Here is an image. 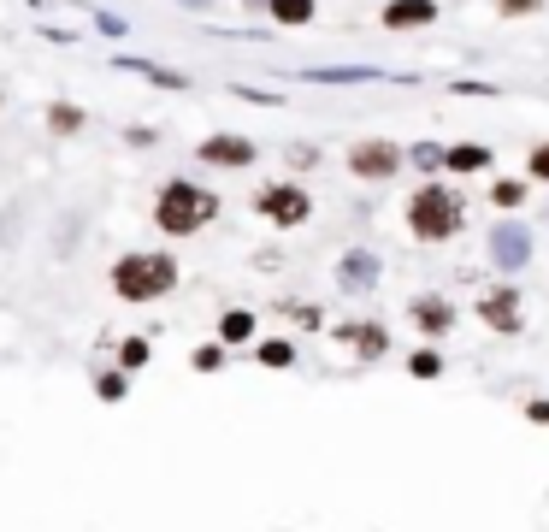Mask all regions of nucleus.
Masks as SVG:
<instances>
[{"label":"nucleus","instance_id":"obj_26","mask_svg":"<svg viewBox=\"0 0 549 532\" xmlns=\"http://www.w3.org/2000/svg\"><path fill=\"white\" fill-rule=\"evenodd\" d=\"M526 420H532V426H549V402H544V397L526 402Z\"/></svg>","mask_w":549,"mask_h":532},{"label":"nucleus","instance_id":"obj_27","mask_svg":"<svg viewBox=\"0 0 549 532\" xmlns=\"http://www.w3.org/2000/svg\"><path fill=\"white\" fill-rule=\"evenodd\" d=\"M502 12H538V0H502Z\"/></svg>","mask_w":549,"mask_h":532},{"label":"nucleus","instance_id":"obj_10","mask_svg":"<svg viewBox=\"0 0 549 532\" xmlns=\"http://www.w3.org/2000/svg\"><path fill=\"white\" fill-rule=\"evenodd\" d=\"M337 284H343V290H372V284H378V255L349 249V255H343V266H337Z\"/></svg>","mask_w":549,"mask_h":532},{"label":"nucleus","instance_id":"obj_24","mask_svg":"<svg viewBox=\"0 0 549 532\" xmlns=\"http://www.w3.org/2000/svg\"><path fill=\"white\" fill-rule=\"evenodd\" d=\"M526 172H532L538 184H549V142H538V148H532V160H526Z\"/></svg>","mask_w":549,"mask_h":532},{"label":"nucleus","instance_id":"obj_18","mask_svg":"<svg viewBox=\"0 0 549 532\" xmlns=\"http://www.w3.org/2000/svg\"><path fill=\"white\" fill-rule=\"evenodd\" d=\"M124 66L142 71V77H148V83H160V89H183V83H189V77H178V71H166V66H148V60H124Z\"/></svg>","mask_w":549,"mask_h":532},{"label":"nucleus","instance_id":"obj_3","mask_svg":"<svg viewBox=\"0 0 549 532\" xmlns=\"http://www.w3.org/2000/svg\"><path fill=\"white\" fill-rule=\"evenodd\" d=\"M172 284H178V261L172 255H124L113 266V290H119L124 302H154Z\"/></svg>","mask_w":549,"mask_h":532},{"label":"nucleus","instance_id":"obj_11","mask_svg":"<svg viewBox=\"0 0 549 532\" xmlns=\"http://www.w3.org/2000/svg\"><path fill=\"white\" fill-rule=\"evenodd\" d=\"M431 18H437V6H431V0H390V6H384V24H390V30L431 24Z\"/></svg>","mask_w":549,"mask_h":532},{"label":"nucleus","instance_id":"obj_22","mask_svg":"<svg viewBox=\"0 0 549 532\" xmlns=\"http://www.w3.org/2000/svg\"><path fill=\"white\" fill-rule=\"evenodd\" d=\"M225 367V343H201L195 349V373H219Z\"/></svg>","mask_w":549,"mask_h":532},{"label":"nucleus","instance_id":"obj_8","mask_svg":"<svg viewBox=\"0 0 549 532\" xmlns=\"http://www.w3.org/2000/svg\"><path fill=\"white\" fill-rule=\"evenodd\" d=\"M479 320H485L490 332H520V296L514 290H490L485 302H479Z\"/></svg>","mask_w":549,"mask_h":532},{"label":"nucleus","instance_id":"obj_17","mask_svg":"<svg viewBox=\"0 0 549 532\" xmlns=\"http://www.w3.org/2000/svg\"><path fill=\"white\" fill-rule=\"evenodd\" d=\"M343 337H349L361 355H384V326H343Z\"/></svg>","mask_w":549,"mask_h":532},{"label":"nucleus","instance_id":"obj_5","mask_svg":"<svg viewBox=\"0 0 549 532\" xmlns=\"http://www.w3.org/2000/svg\"><path fill=\"white\" fill-rule=\"evenodd\" d=\"M349 172L355 178H390V172H402V148L396 142H355L349 148Z\"/></svg>","mask_w":549,"mask_h":532},{"label":"nucleus","instance_id":"obj_13","mask_svg":"<svg viewBox=\"0 0 549 532\" xmlns=\"http://www.w3.org/2000/svg\"><path fill=\"white\" fill-rule=\"evenodd\" d=\"M313 83H372V77H384V71L372 66H325V71H307Z\"/></svg>","mask_w":549,"mask_h":532},{"label":"nucleus","instance_id":"obj_1","mask_svg":"<svg viewBox=\"0 0 549 532\" xmlns=\"http://www.w3.org/2000/svg\"><path fill=\"white\" fill-rule=\"evenodd\" d=\"M461 219H467V207H461V196L449 184H420L414 201H408V231L420 243H449L461 231Z\"/></svg>","mask_w":549,"mask_h":532},{"label":"nucleus","instance_id":"obj_19","mask_svg":"<svg viewBox=\"0 0 549 532\" xmlns=\"http://www.w3.org/2000/svg\"><path fill=\"white\" fill-rule=\"evenodd\" d=\"M408 373H414V379H437V373H443V355H437V349H414V355H408Z\"/></svg>","mask_w":549,"mask_h":532},{"label":"nucleus","instance_id":"obj_25","mask_svg":"<svg viewBox=\"0 0 549 532\" xmlns=\"http://www.w3.org/2000/svg\"><path fill=\"white\" fill-rule=\"evenodd\" d=\"M124 379H130V373H107V379H101L95 391H101L107 402H119V397H124Z\"/></svg>","mask_w":549,"mask_h":532},{"label":"nucleus","instance_id":"obj_4","mask_svg":"<svg viewBox=\"0 0 549 532\" xmlns=\"http://www.w3.org/2000/svg\"><path fill=\"white\" fill-rule=\"evenodd\" d=\"M254 207L272 219V225H302V219H313V201H307V190H296V184H272V190H260L254 196Z\"/></svg>","mask_w":549,"mask_h":532},{"label":"nucleus","instance_id":"obj_16","mask_svg":"<svg viewBox=\"0 0 549 532\" xmlns=\"http://www.w3.org/2000/svg\"><path fill=\"white\" fill-rule=\"evenodd\" d=\"M48 131H60V136L83 131V107H71V101H54V107H48Z\"/></svg>","mask_w":549,"mask_h":532},{"label":"nucleus","instance_id":"obj_9","mask_svg":"<svg viewBox=\"0 0 549 532\" xmlns=\"http://www.w3.org/2000/svg\"><path fill=\"white\" fill-rule=\"evenodd\" d=\"M408 320L420 326L426 337H443V332H455V308L443 302V296H420L414 308H408Z\"/></svg>","mask_w":549,"mask_h":532},{"label":"nucleus","instance_id":"obj_12","mask_svg":"<svg viewBox=\"0 0 549 532\" xmlns=\"http://www.w3.org/2000/svg\"><path fill=\"white\" fill-rule=\"evenodd\" d=\"M443 166H449V172H479V166H490V148H479V142L443 148Z\"/></svg>","mask_w":549,"mask_h":532},{"label":"nucleus","instance_id":"obj_2","mask_svg":"<svg viewBox=\"0 0 549 532\" xmlns=\"http://www.w3.org/2000/svg\"><path fill=\"white\" fill-rule=\"evenodd\" d=\"M219 213V196L213 190H201V184H166L160 190V201H154V225L166 231V237H195L207 219Z\"/></svg>","mask_w":549,"mask_h":532},{"label":"nucleus","instance_id":"obj_15","mask_svg":"<svg viewBox=\"0 0 549 532\" xmlns=\"http://www.w3.org/2000/svg\"><path fill=\"white\" fill-rule=\"evenodd\" d=\"M248 337H254V314L231 308V314L219 320V343H248Z\"/></svg>","mask_w":549,"mask_h":532},{"label":"nucleus","instance_id":"obj_7","mask_svg":"<svg viewBox=\"0 0 549 532\" xmlns=\"http://www.w3.org/2000/svg\"><path fill=\"white\" fill-rule=\"evenodd\" d=\"M201 160L207 166H254V142L248 136H207L201 142Z\"/></svg>","mask_w":549,"mask_h":532},{"label":"nucleus","instance_id":"obj_23","mask_svg":"<svg viewBox=\"0 0 549 532\" xmlns=\"http://www.w3.org/2000/svg\"><path fill=\"white\" fill-rule=\"evenodd\" d=\"M490 196H496V207H520V196H526V184H514V178H502V184H496Z\"/></svg>","mask_w":549,"mask_h":532},{"label":"nucleus","instance_id":"obj_14","mask_svg":"<svg viewBox=\"0 0 549 532\" xmlns=\"http://www.w3.org/2000/svg\"><path fill=\"white\" fill-rule=\"evenodd\" d=\"M266 6H272V18L290 24V30H296V24H313V0H266Z\"/></svg>","mask_w":549,"mask_h":532},{"label":"nucleus","instance_id":"obj_21","mask_svg":"<svg viewBox=\"0 0 549 532\" xmlns=\"http://www.w3.org/2000/svg\"><path fill=\"white\" fill-rule=\"evenodd\" d=\"M260 361H266V367H290V361H296V349H290L284 337H272V343H260Z\"/></svg>","mask_w":549,"mask_h":532},{"label":"nucleus","instance_id":"obj_6","mask_svg":"<svg viewBox=\"0 0 549 532\" xmlns=\"http://www.w3.org/2000/svg\"><path fill=\"white\" fill-rule=\"evenodd\" d=\"M532 255V231L520 225V219H502L496 231H490V261L496 266H526Z\"/></svg>","mask_w":549,"mask_h":532},{"label":"nucleus","instance_id":"obj_20","mask_svg":"<svg viewBox=\"0 0 549 532\" xmlns=\"http://www.w3.org/2000/svg\"><path fill=\"white\" fill-rule=\"evenodd\" d=\"M136 367H148V343H142V337H130L119 349V373H136Z\"/></svg>","mask_w":549,"mask_h":532}]
</instances>
